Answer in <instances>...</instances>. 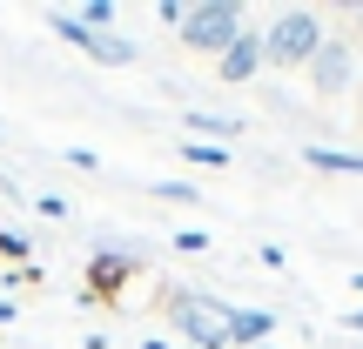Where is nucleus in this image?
Here are the masks:
<instances>
[{
    "label": "nucleus",
    "mask_w": 363,
    "mask_h": 349,
    "mask_svg": "<svg viewBox=\"0 0 363 349\" xmlns=\"http://www.w3.org/2000/svg\"><path fill=\"white\" fill-rule=\"evenodd\" d=\"M182 121H189L195 135H229V142H235V135H242V121H235V115H208V108H189V115H182Z\"/></svg>",
    "instance_id": "nucleus-11"
},
{
    "label": "nucleus",
    "mask_w": 363,
    "mask_h": 349,
    "mask_svg": "<svg viewBox=\"0 0 363 349\" xmlns=\"http://www.w3.org/2000/svg\"><path fill=\"white\" fill-rule=\"evenodd\" d=\"M175 148H182L189 168H229L235 161V148H222V142H175Z\"/></svg>",
    "instance_id": "nucleus-10"
},
{
    "label": "nucleus",
    "mask_w": 363,
    "mask_h": 349,
    "mask_svg": "<svg viewBox=\"0 0 363 349\" xmlns=\"http://www.w3.org/2000/svg\"><path fill=\"white\" fill-rule=\"evenodd\" d=\"M175 34H182L189 54H216V61H222V54L235 47V34H242V0H202V7L182 13Z\"/></svg>",
    "instance_id": "nucleus-3"
},
{
    "label": "nucleus",
    "mask_w": 363,
    "mask_h": 349,
    "mask_svg": "<svg viewBox=\"0 0 363 349\" xmlns=\"http://www.w3.org/2000/svg\"><path fill=\"white\" fill-rule=\"evenodd\" d=\"M357 296H363V269H357Z\"/></svg>",
    "instance_id": "nucleus-19"
},
{
    "label": "nucleus",
    "mask_w": 363,
    "mask_h": 349,
    "mask_svg": "<svg viewBox=\"0 0 363 349\" xmlns=\"http://www.w3.org/2000/svg\"><path fill=\"white\" fill-rule=\"evenodd\" d=\"M256 262H262V269H289V256H283L276 242H262V248H256Z\"/></svg>",
    "instance_id": "nucleus-16"
},
{
    "label": "nucleus",
    "mask_w": 363,
    "mask_h": 349,
    "mask_svg": "<svg viewBox=\"0 0 363 349\" xmlns=\"http://www.w3.org/2000/svg\"><path fill=\"white\" fill-rule=\"evenodd\" d=\"M175 248H182V256H208V235H202V229H182Z\"/></svg>",
    "instance_id": "nucleus-15"
},
{
    "label": "nucleus",
    "mask_w": 363,
    "mask_h": 349,
    "mask_svg": "<svg viewBox=\"0 0 363 349\" xmlns=\"http://www.w3.org/2000/svg\"><path fill=\"white\" fill-rule=\"evenodd\" d=\"M350 74H357V47L343 34H330L323 47H316V61H310V88L323 94V101H337V94L350 88Z\"/></svg>",
    "instance_id": "nucleus-5"
},
{
    "label": "nucleus",
    "mask_w": 363,
    "mask_h": 349,
    "mask_svg": "<svg viewBox=\"0 0 363 349\" xmlns=\"http://www.w3.org/2000/svg\"><path fill=\"white\" fill-rule=\"evenodd\" d=\"M142 349H169V343H142Z\"/></svg>",
    "instance_id": "nucleus-20"
},
{
    "label": "nucleus",
    "mask_w": 363,
    "mask_h": 349,
    "mask_svg": "<svg viewBox=\"0 0 363 349\" xmlns=\"http://www.w3.org/2000/svg\"><path fill=\"white\" fill-rule=\"evenodd\" d=\"M27 202H34L48 222H67V215H74V208H67V195H27Z\"/></svg>",
    "instance_id": "nucleus-14"
},
{
    "label": "nucleus",
    "mask_w": 363,
    "mask_h": 349,
    "mask_svg": "<svg viewBox=\"0 0 363 349\" xmlns=\"http://www.w3.org/2000/svg\"><path fill=\"white\" fill-rule=\"evenodd\" d=\"M0 262H7V269H27V262H34V242L13 235V229H0Z\"/></svg>",
    "instance_id": "nucleus-12"
},
{
    "label": "nucleus",
    "mask_w": 363,
    "mask_h": 349,
    "mask_svg": "<svg viewBox=\"0 0 363 349\" xmlns=\"http://www.w3.org/2000/svg\"><path fill=\"white\" fill-rule=\"evenodd\" d=\"M216 74H222V88H242V81H256V74H262V34H249V27H242V34H235V47L216 61Z\"/></svg>",
    "instance_id": "nucleus-6"
},
{
    "label": "nucleus",
    "mask_w": 363,
    "mask_h": 349,
    "mask_svg": "<svg viewBox=\"0 0 363 349\" xmlns=\"http://www.w3.org/2000/svg\"><path fill=\"white\" fill-rule=\"evenodd\" d=\"M323 21L310 7H283L269 27H262V67H310L316 47H323Z\"/></svg>",
    "instance_id": "nucleus-2"
},
{
    "label": "nucleus",
    "mask_w": 363,
    "mask_h": 349,
    "mask_svg": "<svg viewBox=\"0 0 363 349\" xmlns=\"http://www.w3.org/2000/svg\"><path fill=\"white\" fill-rule=\"evenodd\" d=\"M135 269H142V262H135L128 248H94V256H88V289H81V302H121V289L135 282Z\"/></svg>",
    "instance_id": "nucleus-4"
},
{
    "label": "nucleus",
    "mask_w": 363,
    "mask_h": 349,
    "mask_svg": "<svg viewBox=\"0 0 363 349\" xmlns=\"http://www.w3.org/2000/svg\"><path fill=\"white\" fill-rule=\"evenodd\" d=\"M148 195H155V202H182V208H189V202H202V188H195V181H155Z\"/></svg>",
    "instance_id": "nucleus-13"
},
{
    "label": "nucleus",
    "mask_w": 363,
    "mask_h": 349,
    "mask_svg": "<svg viewBox=\"0 0 363 349\" xmlns=\"http://www.w3.org/2000/svg\"><path fill=\"white\" fill-rule=\"evenodd\" d=\"M81 54H88L94 67H135V40H128V34H94V27H88Z\"/></svg>",
    "instance_id": "nucleus-8"
},
{
    "label": "nucleus",
    "mask_w": 363,
    "mask_h": 349,
    "mask_svg": "<svg viewBox=\"0 0 363 349\" xmlns=\"http://www.w3.org/2000/svg\"><path fill=\"white\" fill-rule=\"evenodd\" d=\"M303 161L323 175H363V148H330V142H303Z\"/></svg>",
    "instance_id": "nucleus-9"
},
{
    "label": "nucleus",
    "mask_w": 363,
    "mask_h": 349,
    "mask_svg": "<svg viewBox=\"0 0 363 349\" xmlns=\"http://www.w3.org/2000/svg\"><path fill=\"white\" fill-rule=\"evenodd\" d=\"M162 309H169V323L182 329L189 349H229V309L235 302H216V296H202V289H169Z\"/></svg>",
    "instance_id": "nucleus-1"
},
{
    "label": "nucleus",
    "mask_w": 363,
    "mask_h": 349,
    "mask_svg": "<svg viewBox=\"0 0 363 349\" xmlns=\"http://www.w3.org/2000/svg\"><path fill=\"white\" fill-rule=\"evenodd\" d=\"M343 329H350V336H363V302H357V309H343Z\"/></svg>",
    "instance_id": "nucleus-18"
},
{
    "label": "nucleus",
    "mask_w": 363,
    "mask_h": 349,
    "mask_svg": "<svg viewBox=\"0 0 363 349\" xmlns=\"http://www.w3.org/2000/svg\"><path fill=\"white\" fill-rule=\"evenodd\" d=\"M182 13H189L182 0H162V7H155V21H162V27H182Z\"/></svg>",
    "instance_id": "nucleus-17"
},
{
    "label": "nucleus",
    "mask_w": 363,
    "mask_h": 349,
    "mask_svg": "<svg viewBox=\"0 0 363 349\" xmlns=\"http://www.w3.org/2000/svg\"><path fill=\"white\" fill-rule=\"evenodd\" d=\"M269 336H276L269 309H229V349H262Z\"/></svg>",
    "instance_id": "nucleus-7"
}]
</instances>
